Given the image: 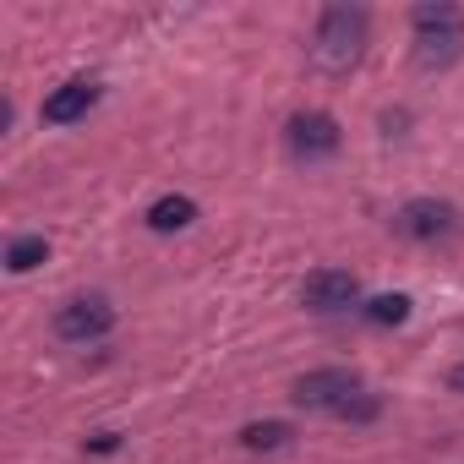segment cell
I'll return each instance as SVG.
<instances>
[{
	"label": "cell",
	"instance_id": "obj_1",
	"mask_svg": "<svg viewBox=\"0 0 464 464\" xmlns=\"http://www.w3.org/2000/svg\"><path fill=\"white\" fill-rule=\"evenodd\" d=\"M366 28H372V17L361 6H323L317 39H312V66L328 72V77L355 72L361 55H366Z\"/></svg>",
	"mask_w": 464,
	"mask_h": 464
},
{
	"label": "cell",
	"instance_id": "obj_2",
	"mask_svg": "<svg viewBox=\"0 0 464 464\" xmlns=\"http://www.w3.org/2000/svg\"><path fill=\"white\" fill-rule=\"evenodd\" d=\"M415 23V66L420 72H448L464 55V12L453 0H426L410 12Z\"/></svg>",
	"mask_w": 464,
	"mask_h": 464
},
{
	"label": "cell",
	"instance_id": "obj_3",
	"mask_svg": "<svg viewBox=\"0 0 464 464\" xmlns=\"http://www.w3.org/2000/svg\"><path fill=\"white\" fill-rule=\"evenodd\" d=\"M290 399H295L301 410H328V415H344V410L361 399V377H355L350 366H317V372L295 377Z\"/></svg>",
	"mask_w": 464,
	"mask_h": 464
},
{
	"label": "cell",
	"instance_id": "obj_4",
	"mask_svg": "<svg viewBox=\"0 0 464 464\" xmlns=\"http://www.w3.org/2000/svg\"><path fill=\"white\" fill-rule=\"evenodd\" d=\"M285 142H290V153H295L301 164H317V159H334V153H339L344 131H339V121H334L328 110H301V115H290Z\"/></svg>",
	"mask_w": 464,
	"mask_h": 464
},
{
	"label": "cell",
	"instance_id": "obj_5",
	"mask_svg": "<svg viewBox=\"0 0 464 464\" xmlns=\"http://www.w3.org/2000/svg\"><path fill=\"white\" fill-rule=\"evenodd\" d=\"M115 328V306L104 301V295H77V301H66L61 312H55V334L66 339V344H93V339H104Z\"/></svg>",
	"mask_w": 464,
	"mask_h": 464
},
{
	"label": "cell",
	"instance_id": "obj_6",
	"mask_svg": "<svg viewBox=\"0 0 464 464\" xmlns=\"http://www.w3.org/2000/svg\"><path fill=\"white\" fill-rule=\"evenodd\" d=\"M393 229H399V236H410V241H442V236H453V229H459V208L453 202H437V197H415V202H404L393 213Z\"/></svg>",
	"mask_w": 464,
	"mask_h": 464
},
{
	"label": "cell",
	"instance_id": "obj_7",
	"mask_svg": "<svg viewBox=\"0 0 464 464\" xmlns=\"http://www.w3.org/2000/svg\"><path fill=\"white\" fill-rule=\"evenodd\" d=\"M301 301H306L312 312H323V317H334V312H350V306L361 301V279H355L350 268H317V274H306V285H301Z\"/></svg>",
	"mask_w": 464,
	"mask_h": 464
},
{
	"label": "cell",
	"instance_id": "obj_8",
	"mask_svg": "<svg viewBox=\"0 0 464 464\" xmlns=\"http://www.w3.org/2000/svg\"><path fill=\"white\" fill-rule=\"evenodd\" d=\"M93 104H99V82L72 77V82H61V88L44 99V121H50V126H72V121H82Z\"/></svg>",
	"mask_w": 464,
	"mask_h": 464
},
{
	"label": "cell",
	"instance_id": "obj_9",
	"mask_svg": "<svg viewBox=\"0 0 464 464\" xmlns=\"http://www.w3.org/2000/svg\"><path fill=\"white\" fill-rule=\"evenodd\" d=\"M142 218H148L153 236H175V229H186V224L197 218V202H191V197H180V191H169V197H159Z\"/></svg>",
	"mask_w": 464,
	"mask_h": 464
},
{
	"label": "cell",
	"instance_id": "obj_10",
	"mask_svg": "<svg viewBox=\"0 0 464 464\" xmlns=\"http://www.w3.org/2000/svg\"><path fill=\"white\" fill-rule=\"evenodd\" d=\"M290 437H295L290 420H252V426H241V448H252V453H274V448H285Z\"/></svg>",
	"mask_w": 464,
	"mask_h": 464
},
{
	"label": "cell",
	"instance_id": "obj_11",
	"mask_svg": "<svg viewBox=\"0 0 464 464\" xmlns=\"http://www.w3.org/2000/svg\"><path fill=\"white\" fill-rule=\"evenodd\" d=\"M361 312H366L372 328H404L410 323V295H372Z\"/></svg>",
	"mask_w": 464,
	"mask_h": 464
},
{
	"label": "cell",
	"instance_id": "obj_12",
	"mask_svg": "<svg viewBox=\"0 0 464 464\" xmlns=\"http://www.w3.org/2000/svg\"><path fill=\"white\" fill-rule=\"evenodd\" d=\"M44 257H50V241H44V236H17V241L6 246V268H12V274H34Z\"/></svg>",
	"mask_w": 464,
	"mask_h": 464
},
{
	"label": "cell",
	"instance_id": "obj_13",
	"mask_svg": "<svg viewBox=\"0 0 464 464\" xmlns=\"http://www.w3.org/2000/svg\"><path fill=\"white\" fill-rule=\"evenodd\" d=\"M93 453H115V431H99L93 437Z\"/></svg>",
	"mask_w": 464,
	"mask_h": 464
},
{
	"label": "cell",
	"instance_id": "obj_14",
	"mask_svg": "<svg viewBox=\"0 0 464 464\" xmlns=\"http://www.w3.org/2000/svg\"><path fill=\"white\" fill-rule=\"evenodd\" d=\"M448 382H453V393H464V361H459V366L448 372Z\"/></svg>",
	"mask_w": 464,
	"mask_h": 464
}]
</instances>
